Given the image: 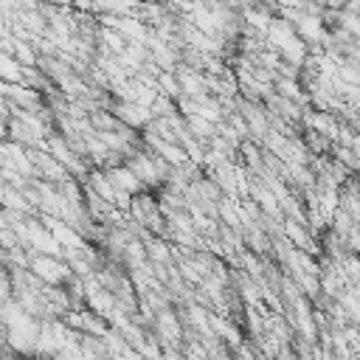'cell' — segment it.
<instances>
[{"instance_id":"6da1fadb","label":"cell","mask_w":360,"mask_h":360,"mask_svg":"<svg viewBox=\"0 0 360 360\" xmlns=\"http://www.w3.org/2000/svg\"><path fill=\"white\" fill-rule=\"evenodd\" d=\"M42 284H51V287H62L73 273L68 267V262L56 259V256H42V253H34L31 250V259H28V267Z\"/></svg>"},{"instance_id":"7a4b0ae2","label":"cell","mask_w":360,"mask_h":360,"mask_svg":"<svg viewBox=\"0 0 360 360\" xmlns=\"http://www.w3.org/2000/svg\"><path fill=\"white\" fill-rule=\"evenodd\" d=\"M281 231H284V239L295 248V250H301V253H307V256H321V245H318V239H312V233L307 231V225H301V222H295V219H281Z\"/></svg>"},{"instance_id":"3957f363","label":"cell","mask_w":360,"mask_h":360,"mask_svg":"<svg viewBox=\"0 0 360 360\" xmlns=\"http://www.w3.org/2000/svg\"><path fill=\"white\" fill-rule=\"evenodd\" d=\"M110 112L124 124V127H129V129H135V132H141L149 121H152V115H149V110H143V107H138L135 101H112V107H110Z\"/></svg>"},{"instance_id":"277c9868","label":"cell","mask_w":360,"mask_h":360,"mask_svg":"<svg viewBox=\"0 0 360 360\" xmlns=\"http://www.w3.org/2000/svg\"><path fill=\"white\" fill-rule=\"evenodd\" d=\"M104 174H107V180L118 188V191H127L129 197H135V194H143L146 188L141 186V180L121 163V166H112V169H104Z\"/></svg>"},{"instance_id":"5b68a950","label":"cell","mask_w":360,"mask_h":360,"mask_svg":"<svg viewBox=\"0 0 360 360\" xmlns=\"http://www.w3.org/2000/svg\"><path fill=\"white\" fill-rule=\"evenodd\" d=\"M143 253H146V262H152V264H172V245L160 236H146Z\"/></svg>"},{"instance_id":"8992f818","label":"cell","mask_w":360,"mask_h":360,"mask_svg":"<svg viewBox=\"0 0 360 360\" xmlns=\"http://www.w3.org/2000/svg\"><path fill=\"white\" fill-rule=\"evenodd\" d=\"M183 118V115H180ZM183 124H186V129H188V135H194L197 141H208V138H214V132H217V124H211V121H205L202 115H186L183 118Z\"/></svg>"},{"instance_id":"52a82bcc","label":"cell","mask_w":360,"mask_h":360,"mask_svg":"<svg viewBox=\"0 0 360 360\" xmlns=\"http://www.w3.org/2000/svg\"><path fill=\"white\" fill-rule=\"evenodd\" d=\"M329 158L332 160H338L346 172H357L360 169V160H357V152L354 149H349V146H340V143H332V149H329Z\"/></svg>"},{"instance_id":"ba28073f","label":"cell","mask_w":360,"mask_h":360,"mask_svg":"<svg viewBox=\"0 0 360 360\" xmlns=\"http://www.w3.org/2000/svg\"><path fill=\"white\" fill-rule=\"evenodd\" d=\"M20 73H22V68L17 65V59L8 53H0V82L20 84Z\"/></svg>"},{"instance_id":"9c48e42d","label":"cell","mask_w":360,"mask_h":360,"mask_svg":"<svg viewBox=\"0 0 360 360\" xmlns=\"http://www.w3.org/2000/svg\"><path fill=\"white\" fill-rule=\"evenodd\" d=\"M149 115H152V118H172V115H177V104H174L172 98H166V96L158 93L155 104L149 107Z\"/></svg>"},{"instance_id":"30bf717a","label":"cell","mask_w":360,"mask_h":360,"mask_svg":"<svg viewBox=\"0 0 360 360\" xmlns=\"http://www.w3.org/2000/svg\"><path fill=\"white\" fill-rule=\"evenodd\" d=\"M11 56L17 59V65H20V68H34V65H37V59H39V56H37V51H34L28 42H17Z\"/></svg>"},{"instance_id":"8fae6325","label":"cell","mask_w":360,"mask_h":360,"mask_svg":"<svg viewBox=\"0 0 360 360\" xmlns=\"http://www.w3.org/2000/svg\"><path fill=\"white\" fill-rule=\"evenodd\" d=\"M225 124H228V127H231V129L236 132V138H239V141H250V132H248V124H245V118H242V115H239L236 110L225 115Z\"/></svg>"},{"instance_id":"7c38bea8","label":"cell","mask_w":360,"mask_h":360,"mask_svg":"<svg viewBox=\"0 0 360 360\" xmlns=\"http://www.w3.org/2000/svg\"><path fill=\"white\" fill-rule=\"evenodd\" d=\"M51 360H87V357L82 354V349H79V343H68V346H62V349H56V352L51 354Z\"/></svg>"},{"instance_id":"4fadbf2b","label":"cell","mask_w":360,"mask_h":360,"mask_svg":"<svg viewBox=\"0 0 360 360\" xmlns=\"http://www.w3.org/2000/svg\"><path fill=\"white\" fill-rule=\"evenodd\" d=\"M217 135H219V138H222V141H225L231 149H239V143H242V141L236 138V132H233V129H231L225 121H222V124H217Z\"/></svg>"},{"instance_id":"5bb4252c","label":"cell","mask_w":360,"mask_h":360,"mask_svg":"<svg viewBox=\"0 0 360 360\" xmlns=\"http://www.w3.org/2000/svg\"><path fill=\"white\" fill-rule=\"evenodd\" d=\"M11 298V281L8 278H0V304H6Z\"/></svg>"},{"instance_id":"9a60e30c","label":"cell","mask_w":360,"mask_h":360,"mask_svg":"<svg viewBox=\"0 0 360 360\" xmlns=\"http://www.w3.org/2000/svg\"><path fill=\"white\" fill-rule=\"evenodd\" d=\"M42 3H48L53 8H70V0H42Z\"/></svg>"},{"instance_id":"2e32d148","label":"cell","mask_w":360,"mask_h":360,"mask_svg":"<svg viewBox=\"0 0 360 360\" xmlns=\"http://www.w3.org/2000/svg\"><path fill=\"white\" fill-rule=\"evenodd\" d=\"M163 360H186L180 352H174V349H169V352H163Z\"/></svg>"},{"instance_id":"e0dca14e","label":"cell","mask_w":360,"mask_h":360,"mask_svg":"<svg viewBox=\"0 0 360 360\" xmlns=\"http://www.w3.org/2000/svg\"><path fill=\"white\" fill-rule=\"evenodd\" d=\"M6 121H8V118L0 115V141H6Z\"/></svg>"}]
</instances>
